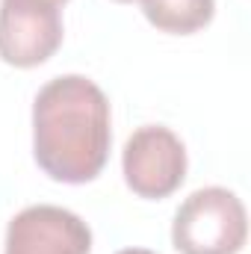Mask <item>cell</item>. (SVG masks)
I'll use <instances>...</instances> for the list:
<instances>
[{"instance_id": "obj_1", "label": "cell", "mask_w": 251, "mask_h": 254, "mask_svg": "<svg viewBox=\"0 0 251 254\" xmlns=\"http://www.w3.org/2000/svg\"><path fill=\"white\" fill-rule=\"evenodd\" d=\"M113 145V119L104 89L83 77L48 80L33 101V157L60 184L95 181Z\"/></svg>"}, {"instance_id": "obj_2", "label": "cell", "mask_w": 251, "mask_h": 254, "mask_svg": "<svg viewBox=\"0 0 251 254\" xmlns=\"http://www.w3.org/2000/svg\"><path fill=\"white\" fill-rule=\"evenodd\" d=\"M246 240V204L225 187L195 190L172 222V243L181 254H240Z\"/></svg>"}, {"instance_id": "obj_3", "label": "cell", "mask_w": 251, "mask_h": 254, "mask_svg": "<svg viewBox=\"0 0 251 254\" xmlns=\"http://www.w3.org/2000/svg\"><path fill=\"white\" fill-rule=\"evenodd\" d=\"M122 172L125 184L139 198H169L187 178V145L169 127L145 125L125 142Z\"/></svg>"}, {"instance_id": "obj_4", "label": "cell", "mask_w": 251, "mask_h": 254, "mask_svg": "<svg viewBox=\"0 0 251 254\" xmlns=\"http://www.w3.org/2000/svg\"><path fill=\"white\" fill-rule=\"evenodd\" d=\"M63 45L60 6L48 0H0V60L15 68L48 63Z\"/></svg>"}, {"instance_id": "obj_5", "label": "cell", "mask_w": 251, "mask_h": 254, "mask_svg": "<svg viewBox=\"0 0 251 254\" xmlns=\"http://www.w3.org/2000/svg\"><path fill=\"white\" fill-rule=\"evenodd\" d=\"M89 225L57 204H33L9 219L3 254H89Z\"/></svg>"}, {"instance_id": "obj_6", "label": "cell", "mask_w": 251, "mask_h": 254, "mask_svg": "<svg viewBox=\"0 0 251 254\" xmlns=\"http://www.w3.org/2000/svg\"><path fill=\"white\" fill-rule=\"evenodd\" d=\"M145 18L172 36H192L216 15V0H139Z\"/></svg>"}, {"instance_id": "obj_7", "label": "cell", "mask_w": 251, "mask_h": 254, "mask_svg": "<svg viewBox=\"0 0 251 254\" xmlns=\"http://www.w3.org/2000/svg\"><path fill=\"white\" fill-rule=\"evenodd\" d=\"M119 254H157V252H151V249H122Z\"/></svg>"}, {"instance_id": "obj_8", "label": "cell", "mask_w": 251, "mask_h": 254, "mask_svg": "<svg viewBox=\"0 0 251 254\" xmlns=\"http://www.w3.org/2000/svg\"><path fill=\"white\" fill-rule=\"evenodd\" d=\"M48 3H54V6H63V3H68V0H48Z\"/></svg>"}, {"instance_id": "obj_9", "label": "cell", "mask_w": 251, "mask_h": 254, "mask_svg": "<svg viewBox=\"0 0 251 254\" xmlns=\"http://www.w3.org/2000/svg\"><path fill=\"white\" fill-rule=\"evenodd\" d=\"M119 3H136V0H119Z\"/></svg>"}]
</instances>
